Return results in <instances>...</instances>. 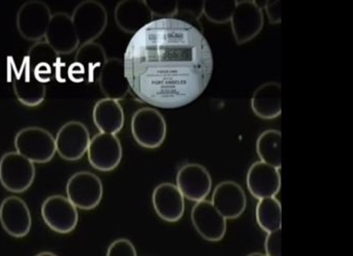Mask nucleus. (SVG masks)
I'll use <instances>...</instances> for the list:
<instances>
[{
	"label": "nucleus",
	"mask_w": 353,
	"mask_h": 256,
	"mask_svg": "<svg viewBox=\"0 0 353 256\" xmlns=\"http://www.w3.org/2000/svg\"><path fill=\"white\" fill-rule=\"evenodd\" d=\"M152 16L158 19L175 18L179 12V1H145Z\"/></svg>",
	"instance_id": "c85d7f7f"
},
{
	"label": "nucleus",
	"mask_w": 353,
	"mask_h": 256,
	"mask_svg": "<svg viewBox=\"0 0 353 256\" xmlns=\"http://www.w3.org/2000/svg\"><path fill=\"white\" fill-rule=\"evenodd\" d=\"M247 187L256 200L274 198L281 190L280 169L262 161L254 162L248 171Z\"/></svg>",
	"instance_id": "6ab92c4d"
},
{
	"label": "nucleus",
	"mask_w": 353,
	"mask_h": 256,
	"mask_svg": "<svg viewBox=\"0 0 353 256\" xmlns=\"http://www.w3.org/2000/svg\"><path fill=\"white\" fill-rule=\"evenodd\" d=\"M247 256H268L266 254L261 253V252H253V253L248 254Z\"/></svg>",
	"instance_id": "f704fd0d"
},
{
	"label": "nucleus",
	"mask_w": 353,
	"mask_h": 256,
	"mask_svg": "<svg viewBox=\"0 0 353 256\" xmlns=\"http://www.w3.org/2000/svg\"><path fill=\"white\" fill-rule=\"evenodd\" d=\"M0 223L6 231L14 237H23L32 228V214L22 198L12 195L0 204Z\"/></svg>",
	"instance_id": "dca6fc26"
},
{
	"label": "nucleus",
	"mask_w": 353,
	"mask_h": 256,
	"mask_svg": "<svg viewBox=\"0 0 353 256\" xmlns=\"http://www.w3.org/2000/svg\"><path fill=\"white\" fill-rule=\"evenodd\" d=\"M175 185L183 198L191 202H199L206 200L212 191V175L203 165L187 163L177 171Z\"/></svg>",
	"instance_id": "ddd939ff"
},
{
	"label": "nucleus",
	"mask_w": 353,
	"mask_h": 256,
	"mask_svg": "<svg viewBox=\"0 0 353 256\" xmlns=\"http://www.w3.org/2000/svg\"><path fill=\"white\" fill-rule=\"evenodd\" d=\"M23 62L37 80L46 85L59 74L61 58L45 41H38L30 47Z\"/></svg>",
	"instance_id": "aec40b11"
},
{
	"label": "nucleus",
	"mask_w": 353,
	"mask_h": 256,
	"mask_svg": "<svg viewBox=\"0 0 353 256\" xmlns=\"http://www.w3.org/2000/svg\"><path fill=\"white\" fill-rule=\"evenodd\" d=\"M114 20L123 32L135 34L154 20L152 12L145 1L125 0L117 4L114 10Z\"/></svg>",
	"instance_id": "4be33fe9"
},
{
	"label": "nucleus",
	"mask_w": 353,
	"mask_h": 256,
	"mask_svg": "<svg viewBox=\"0 0 353 256\" xmlns=\"http://www.w3.org/2000/svg\"><path fill=\"white\" fill-rule=\"evenodd\" d=\"M230 23L235 41L243 45L255 39L263 29V10L252 0L236 1Z\"/></svg>",
	"instance_id": "1a4fd4ad"
},
{
	"label": "nucleus",
	"mask_w": 353,
	"mask_h": 256,
	"mask_svg": "<svg viewBox=\"0 0 353 256\" xmlns=\"http://www.w3.org/2000/svg\"><path fill=\"white\" fill-rule=\"evenodd\" d=\"M256 221L265 233L278 231L282 226V204L276 198L259 200L256 206Z\"/></svg>",
	"instance_id": "bb28decb"
},
{
	"label": "nucleus",
	"mask_w": 353,
	"mask_h": 256,
	"mask_svg": "<svg viewBox=\"0 0 353 256\" xmlns=\"http://www.w3.org/2000/svg\"><path fill=\"white\" fill-rule=\"evenodd\" d=\"M210 202L226 220H231L239 218L245 212L247 196L236 182L224 181L214 188Z\"/></svg>",
	"instance_id": "f3484780"
},
{
	"label": "nucleus",
	"mask_w": 353,
	"mask_h": 256,
	"mask_svg": "<svg viewBox=\"0 0 353 256\" xmlns=\"http://www.w3.org/2000/svg\"><path fill=\"white\" fill-rule=\"evenodd\" d=\"M282 86L278 82L265 83L256 89L251 99L253 113L260 119L272 120L282 114Z\"/></svg>",
	"instance_id": "5701e85b"
},
{
	"label": "nucleus",
	"mask_w": 353,
	"mask_h": 256,
	"mask_svg": "<svg viewBox=\"0 0 353 256\" xmlns=\"http://www.w3.org/2000/svg\"><path fill=\"white\" fill-rule=\"evenodd\" d=\"M99 87L106 98L119 101L129 94L130 86L125 78L123 60L108 58L97 76Z\"/></svg>",
	"instance_id": "412c9836"
},
{
	"label": "nucleus",
	"mask_w": 353,
	"mask_h": 256,
	"mask_svg": "<svg viewBox=\"0 0 353 256\" xmlns=\"http://www.w3.org/2000/svg\"><path fill=\"white\" fill-rule=\"evenodd\" d=\"M50 8L43 1H28L20 6L16 18L18 31L28 41H42L52 17Z\"/></svg>",
	"instance_id": "6e6552de"
},
{
	"label": "nucleus",
	"mask_w": 353,
	"mask_h": 256,
	"mask_svg": "<svg viewBox=\"0 0 353 256\" xmlns=\"http://www.w3.org/2000/svg\"><path fill=\"white\" fill-rule=\"evenodd\" d=\"M88 161L94 169L111 171L117 169L123 158V147L115 134L99 132L90 138L88 149Z\"/></svg>",
	"instance_id": "f8f14e48"
},
{
	"label": "nucleus",
	"mask_w": 353,
	"mask_h": 256,
	"mask_svg": "<svg viewBox=\"0 0 353 256\" xmlns=\"http://www.w3.org/2000/svg\"><path fill=\"white\" fill-rule=\"evenodd\" d=\"M281 237H282L281 229L268 233L265 242H264L266 255L282 256L281 255Z\"/></svg>",
	"instance_id": "7c9ffc66"
},
{
	"label": "nucleus",
	"mask_w": 353,
	"mask_h": 256,
	"mask_svg": "<svg viewBox=\"0 0 353 256\" xmlns=\"http://www.w3.org/2000/svg\"><path fill=\"white\" fill-rule=\"evenodd\" d=\"M130 90L142 103L179 109L205 90L214 55L201 29L183 19H154L132 37L123 56Z\"/></svg>",
	"instance_id": "f257e3e1"
},
{
	"label": "nucleus",
	"mask_w": 353,
	"mask_h": 256,
	"mask_svg": "<svg viewBox=\"0 0 353 256\" xmlns=\"http://www.w3.org/2000/svg\"><path fill=\"white\" fill-rule=\"evenodd\" d=\"M16 152L32 163H46L52 160L57 153L55 138L44 128L28 126L15 136Z\"/></svg>",
	"instance_id": "f03ea898"
},
{
	"label": "nucleus",
	"mask_w": 353,
	"mask_h": 256,
	"mask_svg": "<svg viewBox=\"0 0 353 256\" xmlns=\"http://www.w3.org/2000/svg\"><path fill=\"white\" fill-rule=\"evenodd\" d=\"M13 87L18 100L28 107L41 105L46 97V85L37 80L24 62L20 70L15 72Z\"/></svg>",
	"instance_id": "393cba45"
},
{
	"label": "nucleus",
	"mask_w": 353,
	"mask_h": 256,
	"mask_svg": "<svg viewBox=\"0 0 353 256\" xmlns=\"http://www.w3.org/2000/svg\"><path fill=\"white\" fill-rule=\"evenodd\" d=\"M263 8L265 10L270 23L280 24L282 21V2L264 1Z\"/></svg>",
	"instance_id": "2f4dec72"
},
{
	"label": "nucleus",
	"mask_w": 353,
	"mask_h": 256,
	"mask_svg": "<svg viewBox=\"0 0 353 256\" xmlns=\"http://www.w3.org/2000/svg\"><path fill=\"white\" fill-rule=\"evenodd\" d=\"M65 192L76 208L92 210L100 204L104 187L98 175L90 171H78L70 178Z\"/></svg>",
	"instance_id": "423d86ee"
},
{
	"label": "nucleus",
	"mask_w": 353,
	"mask_h": 256,
	"mask_svg": "<svg viewBox=\"0 0 353 256\" xmlns=\"http://www.w3.org/2000/svg\"><path fill=\"white\" fill-rule=\"evenodd\" d=\"M282 134L279 130L268 129L262 132L256 142V151L260 161L280 169L282 167Z\"/></svg>",
	"instance_id": "a878e982"
},
{
	"label": "nucleus",
	"mask_w": 353,
	"mask_h": 256,
	"mask_svg": "<svg viewBox=\"0 0 353 256\" xmlns=\"http://www.w3.org/2000/svg\"><path fill=\"white\" fill-rule=\"evenodd\" d=\"M34 163L19 153L8 152L0 159V183L8 191L22 193L34 183Z\"/></svg>",
	"instance_id": "39448f33"
},
{
	"label": "nucleus",
	"mask_w": 353,
	"mask_h": 256,
	"mask_svg": "<svg viewBox=\"0 0 353 256\" xmlns=\"http://www.w3.org/2000/svg\"><path fill=\"white\" fill-rule=\"evenodd\" d=\"M92 120L99 131L117 136L125 125V111L119 101L105 97L94 105Z\"/></svg>",
	"instance_id": "b1692460"
},
{
	"label": "nucleus",
	"mask_w": 353,
	"mask_h": 256,
	"mask_svg": "<svg viewBox=\"0 0 353 256\" xmlns=\"http://www.w3.org/2000/svg\"><path fill=\"white\" fill-rule=\"evenodd\" d=\"M106 256H138L135 246L128 239H117L111 243Z\"/></svg>",
	"instance_id": "c756f323"
},
{
	"label": "nucleus",
	"mask_w": 353,
	"mask_h": 256,
	"mask_svg": "<svg viewBox=\"0 0 353 256\" xmlns=\"http://www.w3.org/2000/svg\"><path fill=\"white\" fill-rule=\"evenodd\" d=\"M236 1H203L202 14L210 22L225 24L230 22Z\"/></svg>",
	"instance_id": "cd10ccee"
},
{
	"label": "nucleus",
	"mask_w": 353,
	"mask_h": 256,
	"mask_svg": "<svg viewBox=\"0 0 353 256\" xmlns=\"http://www.w3.org/2000/svg\"><path fill=\"white\" fill-rule=\"evenodd\" d=\"M36 256H57V254L52 253V252L45 251L41 252V253L37 254Z\"/></svg>",
	"instance_id": "72a5a7b5"
},
{
	"label": "nucleus",
	"mask_w": 353,
	"mask_h": 256,
	"mask_svg": "<svg viewBox=\"0 0 353 256\" xmlns=\"http://www.w3.org/2000/svg\"><path fill=\"white\" fill-rule=\"evenodd\" d=\"M43 220L55 233H69L76 228L79 220L78 210L69 198L51 195L42 204Z\"/></svg>",
	"instance_id": "9b49d317"
},
{
	"label": "nucleus",
	"mask_w": 353,
	"mask_h": 256,
	"mask_svg": "<svg viewBox=\"0 0 353 256\" xmlns=\"http://www.w3.org/2000/svg\"><path fill=\"white\" fill-rule=\"evenodd\" d=\"M192 223L198 233L208 242H220L227 233V220L210 200L196 202L192 209Z\"/></svg>",
	"instance_id": "2eb2a0df"
},
{
	"label": "nucleus",
	"mask_w": 353,
	"mask_h": 256,
	"mask_svg": "<svg viewBox=\"0 0 353 256\" xmlns=\"http://www.w3.org/2000/svg\"><path fill=\"white\" fill-rule=\"evenodd\" d=\"M179 4V12H183L185 14L193 16L195 20H198L201 16L203 10V1H183L177 2Z\"/></svg>",
	"instance_id": "473e14b6"
},
{
	"label": "nucleus",
	"mask_w": 353,
	"mask_h": 256,
	"mask_svg": "<svg viewBox=\"0 0 353 256\" xmlns=\"http://www.w3.org/2000/svg\"><path fill=\"white\" fill-rule=\"evenodd\" d=\"M80 45L92 43L101 36L108 24V14L101 2L83 1L71 16Z\"/></svg>",
	"instance_id": "20e7f679"
},
{
	"label": "nucleus",
	"mask_w": 353,
	"mask_h": 256,
	"mask_svg": "<svg viewBox=\"0 0 353 256\" xmlns=\"http://www.w3.org/2000/svg\"><path fill=\"white\" fill-rule=\"evenodd\" d=\"M90 142L88 127L82 122L70 121L59 128L55 136V148L65 160H79L88 152Z\"/></svg>",
	"instance_id": "9d476101"
},
{
	"label": "nucleus",
	"mask_w": 353,
	"mask_h": 256,
	"mask_svg": "<svg viewBox=\"0 0 353 256\" xmlns=\"http://www.w3.org/2000/svg\"><path fill=\"white\" fill-rule=\"evenodd\" d=\"M44 39L45 43L59 56L72 54L77 51L80 45L71 16L65 12L52 14Z\"/></svg>",
	"instance_id": "4468645a"
},
{
	"label": "nucleus",
	"mask_w": 353,
	"mask_h": 256,
	"mask_svg": "<svg viewBox=\"0 0 353 256\" xmlns=\"http://www.w3.org/2000/svg\"><path fill=\"white\" fill-rule=\"evenodd\" d=\"M131 130L138 145L145 149H157L166 138V120L158 109L142 107L132 117Z\"/></svg>",
	"instance_id": "7ed1b4c3"
},
{
	"label": "nucleus",
	"mask_w": 353,
	"mask_h": 256,
	"mask_svg": "<svg viewBox=\"0 0 353 256\" xmlns=\"http://www.w3.org/2000/svg\"><path fill=\"white\" fill-rule=\"evenodd\" d=\"M152 200L157 215L166 222H177L185 214V198L175 184H159L152 192Z\"/></svg>",
	"instance_id": "a211bd4d"
},
{
	"label": "nucleus",
	"mask_w": 353,
	"mask_h": 256,
	"mask_svg": "<svg viewBox=\"0 0 353 256\" xmlns=\"http://www.w3.org/2000/svg\"><path fill=\"white\" fill-rule=\"evenodd\" d=\"M106 52L96 41L80 45L75 60L68 68V76L74 83H94L107 61Z\"/></svg>",
	"instance_id": "0eeeda50"
}]
</instances>
